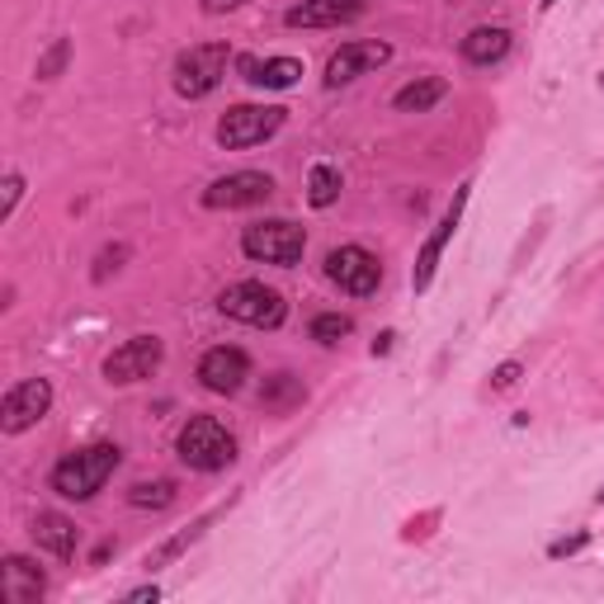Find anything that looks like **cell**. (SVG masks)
Masks as SVG:
<instances>
[{"label":"cell","instance_id":"cell-28","mask_svg":"<svg viewBox=\"0 0 604 604\" xmlns=\"http://www.w3.org/2000/svg\"><path fill=\"white\" fill-rule=\"evenodd\" d=\"M20 198H24V176H20V170H5V198H0V218H14Z\"/></svg>","mask_w":604,"mask_h":604},{"label":"cell","instance_id":"cell-15","mask_svg":"<svg viewBox=\"0 0 604 604\" xmlns=\"http://www.w3.org/2000/svg\"><path fill=\"white\" fill-rule=\"evenodd\" d=\"M237 71L246 85H255V90H293L302 81L298 57H241Z\"/></svg>","mask_w":604,"mask_h":604},{"label":"cell","instance_id":"cell-7","mask_svg":"<svg viewBox=\"0 0 604 604\" xmlns=\"http://www.w3.org/2000/svg\"><path fill=\"white\" fill-rule=\"evenodd\" d=\"M326 279L350 298H373L383 283V265H378V255L364 246H336L326 255Z\"/></svg>","mask_w":604,"mask_h":604},{"label":"cell","instance_id":"cell-3","mask_svg":"<svg viewBox=\"0 0 604 604\" xmlns=\"http://www.w3.org/2000/svg\"><path fill=\"white\" fill-rule=\"evenodd\" d=\"M218 312L241 326H255V330H279L283 316H289V302H283L279 289H269L261 279H241L218 293Z\"/></svg>","mask_w":604,"mask_h":604},{"label":"cell","instance_id":"cell-2","mask_svg":"<svg viewBox=\"0 0 604 604\" xmlns=\"http://www.w3.org/2000/svg\"><path fill=\"white\" fill-rule=\"evenodd\" d=\"M176 454L194 472H222L227 463H237V439L218 415H190L176 435Z\"/></svg>","mask_w":604,"mask_h":604},{"label":"cell","instance_id":"cell-34","mask_svg":"<svg viewBox=\"0 0 604 604\" xmlns=\"http://www.w3.org/2000/svg\"><path fill=\"white\" fill-rule=\"evenodd\" d=\"M109 557H113V543H99V548H95V557H90V563H95V567H105V563H109Z\"/></svg>","mask_w":604,"mask_h":604},{"label":"cell","instance_id":"cell-35","mask_svg":"<svg viewBox=\"0 0 604 604\" xmlns=\"http://www.w3.org/2000/svg\"><path fill=\"white\" fill-rule=\"evenodd\" d=\"M557 5V0H539V10H553Z\"/></svg>","mask_w":604,"mask_h":604},{"label":"cell","instance_id":"cell-5","mask_svg":"<svg viewBox=\"0 0 604 604\" xmlns=\"http://www.w3.org/2000/svg\"><path fill=\"white\" fill-rule=\"evenodd\" d=\"M232 48L227 43H198V48L176 57V95L180 99H208L227 76Z\"/></svg>","mask_w":604,"mask_h":604},{"label":"cell","instance_id":"cell-37","mask_svg":"<svg viewBox=\"0 0 604 604\" xmlns=\"http://www.w3.org/2000/svg\"><path fill=\"white\" fill-rule=\"evenodd\" d=\"M600 85H604V76H600Z\"/></svg>","mask_w":604,"mask_h":604},{"label":"cell","instance_id":"cell-20","mask_svg":"<svg viewBox=\"0 0 604 604\" xmlns=\"http://www.w3.org/2000/svg\"><path fill=\"white\" fill-rule=\"evenodd\" d=\"M444 95H449V81H439V76H425V81H411V85H401V90L392 95V105H397L401 113H425V109H435Z\"/></svg>","mask_w":604,"mask_h":604},{"label":"cell","instance_id":"cell-33","mask_svg":"<svg viewBox=\"0 0 604 604\" xmlns=\"http://www.w3.org/2000/svg\"><path fill=\"white\" fill-rule=\"evenodd\" d=\"M392 345H397V330H383V336L373 340V359H378V354H392Z\"/></svg>","mask_w":604,"mask_h":604},{"label":"cell","instance_id":"cell-8","mask_svg":"<svg viewBox=\"0 0 604 604\" xmlns=\"http://www.w3.org/2000/svg\"><path fill=\"white\" fill-rule=\"evenodd\" d=\"M468 198H472V180H463V184H458V190H454V204L444 208V218L435 222V232L425 237L421 255H415V269H411V289H415V293H425L430 283H435L439 255H444V246H449V241H454L458 222H463V208H468Z\"/></svg>","mask_w":604,"mask_h":604},{"label":"cell","instance_id":"cell-31","mask_svg":"<svg viewBox=\"0 0 604 604\" xmlns=\"http://www.w3.org/2000/svg\"><path fill=\"white\" fill-rule=\"evenodd\" d=\"M161 600V585H137V591H128V604H156Z\"/></svg>","mask_w":604,"mask_h":604},{"label":"cell","instance_id":"cell-14","mask_svg":"<svg viewBox=\"0 0 604 604\" xmlns=\"http://www.w3.org/2000/svg\"><path fill=\"white\" fill-rule=\"evenodd\" d=\"M369 14V0H302L283 14L289 28H340V24H354Z\"/></svg>","mask_w":604,"mask_h":604},{"label":"cell","instance_id":"cell-16","mask_svg":"<svg viewBox=\"0 0 604 604\" xmlns=\"http://www.w3.org/2000/svg\"><path fill=\"white\" fill-rule=\"evenodd\" d=\"M34 543L43 553H52V557H62V563H71L76 557V543H81V529H76V520H67L62 510H38L34 515Z\"/></svg>","mask_w":604,"mask_h":604},{"label":"cell","instance_id":"cell-27","mask_svg":"<svg viewBox=\"0 0 604 604\" xmlns=\"http://www.w3.org/2000/svg\"><path fill=\"white\" fill-rule=\"evenodd\" d=\"M581 548H591V534H585V529H577V534L548 543V557H553V563H563V557H577Z\"/></svg>","mask_w":604,"mask_h":604},{"label":"cell","instance_id":"cell-22","mask_svg":"<svg viewBox=\"0 0 604 604\" xmlns=\"http://www.w3.org/2000/svg\"><path fill=\"white\" fill-rule=\"evenodd\" d=\"M128 506H133V510H166V506H176V482H170V478L137 482L133 492H128Z\"/></svg>","mask_w":604,"mask_h":604},{"label":"cell","instance_id":"cell-12","mask_svg":"<svg viewBox=\"0 0 604 604\" xmlns=\"http://www.w3.org/2000/svg\"><path fill=\"white\" fill-rule=\"evenodd\" d=\"M275 194V180L265 170H237V176H222L204 190V208H255Z\"/></svg>","mask_w":604,"mask_h":604},{"label":"cell","instance_id":"cell-4","mask_svg":"<svg viewBox=\"0 0 604 604\" xmlns=\"http://www.w3.org/2000/svg\"><path fill=\"white\" fill-rule=\"evenodd\" d=\"M241 251L261 265H279V269H293L307 251V232L289 218H265V222H251L241 232Z\"/></svg>","mask_w":604,"mask_h":604},{"label":"cell","instance_id":"cell-25","mask_svg":"<svg viewBox=\"0 0 604 604\" xmlns=\"http://www.w3.org/2000/svg\"><path fill=\"white\" fill-rule=\"evenodd\" d=\"M67 62H71V38H52L48 48H43V57H38L34 76H38V81H57V76L67 71Z\"/></svg>","mask_w":604,"mask_h":604},{"label":"cell","instance_id":"cell-10","mask_svg":"<svg viewBox=\"0 0 604 604\" xmlns=\"http://www.w3.org/2000/svg\"><path fill=\"white\" fill-rule=\"evenodd\" d=\"M48 411H52V383L24 378L0 397V430H5V435H24V430H34Z\"/></svg>","mask_w":604,"mask_h":604},{"label":"cell","instance_id":"cell-11","mask_svg":"<svg viewBox=\"0 0 604 604\" xmlns=\"http://www.w3.org/2000/svg\"><path fill=\"white\" fill-rule=\"evenodd\" d=\"M161 359H166V345L161 340H156V336H133V340H123L119 350L105 359V378L113 387L142 383V378H152V373L161 369Z\"/></svg>","mask_w":604,"mask_h":604},{"label":"cell","instance_id":"cell-23","mask_svg":"<svg viewBox=\"0 0 604 604\" xmlns=\"http://www.w3.org/2000/svg\"><path fill=\"white\" fill-rule=\"evenodd\" d=\"M340 198V170L336 166H312V176H307V204L312 208H330Z\"/></svg>","mask_w":604,"mask_h":604},{"label":"cell","instance_id":"cell-30","mask_svg":"<svg viewBox=\"0 0 604 604\" xmlns=\"http://www.w3.org/2000/svg\"><path fill=\"white\" fill-rule=\"evenodd\" d=\"M198 5H204V14H232L241 5H251V0H198Z\"/></svg>","mask_w":604,"mask_h":604},{"label":"cell","instance_id":"cell-36","mask_svg":"<svg viewBox=\"0 0 604 604\" xmlns=\"http://www.w3.org/2000/svg\"><path fill=\"white\" fill-rule=\"evenodd\" d=\"M595 500H600V506H604V486H600V492H595Z\"/></svg>","mask_w":604,"mask_h":604},{"label":"cell","instance_id":"cell-29","mask_svg":"<svg viewBox=\"0 0 604 604\" xmlns=\"http://www.w3.org/2000/svg\"><path fill=\"white\" fill-rule=\"evenodd\" d=\"M520 378H524V364H520V359H506V364L492 373V392H510Z\"/></svg>","mask_w":604,"mask_h":604},{"label":"cell","instance_id":"cell-13","mask_svg":"<svg viewBox=\"0 0 604 604\" xmlns=\"http://www.w3.org/2000/svg\"><path fill=\"white\" fill-rule=\"evenodd\" d=\"M246 378H251V354L237 350V345H218V350H208L204 359H198V383L218 397L241 392Z\"/></svg>","mask_w":604,"mask_h":604},{"label":"cell","instance_id":"cell-24","mask_svg":"<svg viewBox=\"0 0 604 604\" xmlns=\"http://www.w3.org/2000/svg\"><path fill=\"white\" fill-rule=\"evenodd\" d=\"M354 330V322L345 312H322V316H312V340L316 345H340L345 336Z\"/></svg>","mask_w":604,"mask_h":604},{"label":"cell","instance_id":"cell-17","mask_svg":"<svg viewBox=\"0 0 604 604\" xmlns=\"http://www.w3.org/2000/svg\"><path fill=\"white\" fill-rule=\"evenodd\" d=\"M0 591H5L10 604H38L43 591H48V577H43L28 557L10 553L5 563H0Z\"/></svg>","mask_w":604,"mask_h":604},{"label":"cell","instance_id":"cell-32","mask_svg":"<svg viewBox=\"0 0 604 604\" xmlns=\"http://www.w3.org/2000/svg\"><path fill=\"white\" fill-rule=\"evenodd\" d=\"M439 520V515H425V520H411L407 529H401V539H425L430 534V524H435Z\"/></svg>","mask_w":604,"mask_h":604},{"label":"cell","instance_id":"cell-6","mask_svg":"<svg viewBox=\"0 0 604 604\" xmlns=\"http://www.w3.org/2000/svg\"><path fill=\"white\" fill-rule=\"evenodd\" d=\"M283 119H289V109H279V105H232L218 119V142L227 152L261 147V142L279 133Z\"/></svg>","mask_w":604,"mask_h":604},{"label":"cell","instance_id":"cell-21","mask_svg":"<svg viewBox=\"0 0 604 604\" xmlns=\"http://www.w3.org/2000/svg\"><path fill=\"white\" fill-rule=\"evenodd\" d=\"M213 520H218V510L198 515V520H194L190 529H180V534H176V539H166V543H161V548H152V553H147V563H142V567H147V571H156V567L176 563V557H180L184 548H190V543H198V539H204V529H208Z\"/></svg>","mask_w":604,"mask_h":604},{"label":"cell","instance_id":"cell-26","mask_svg":"<svg viewBox=\"0 0 604 604\" xmlns=\"http://www.w3.org/2000/svg\"><path fill=\"white\" fill-rule=\"evenodd\" d=\"M128 255H133V251H128V246H123V241H113V246H105V251H99V255H95V269H90V279H95V283H105L109 275H119V269H123V261H128Z\"/></svg>","mask_w":604,"mask_h":604},{"label":"cell","instance_id":"cell-19","mask_svg":"<svg viewBox=\"0 0 604 604\" xmlns=\"http://www.w3.org/2000/svg\"><path fill=\"white\" fill-rule=\"evenodd\" d=\"M307 401V387H302V378L298 373H269L265 378V387H261V407L265 411H293V407H302Z\"/></svg>","mask_w":604,"mask_h":604},{"label":"cell","instance_id":"cell-1","mask_svg":"<svg viewBox=\"0 0 604 604\" xmlns=\"http://www.w3.org/2000/svg\"><path fill=\"white\" fill-rule=\"evenodd\" d=\"M119 463H123L119 444H90V449H76L67 458H57L48 486L62 500H95L99 492H105V482L119 472Z\"/></svg>","mask_w":604,"mask_h":604},{"label":"cell","instance_id":"cell-9","mask_svg":"<svg viewBox=\"0 0 604 604\" xmlns=\"http://www.w3.org/2000/svg\"><path fill=\"white\" fill-rule=\"evenodd\" d=\"M383 62H392V43L383 38H354V43H340L336 52H330L326 62V90H340V85H350L359 76H369V71H378Z\"/></svg>","mask_w":604,"mask_h":604},{"label":"cell","instance_id":"cell-18","mask_svg":"<svg viewBox=\"0 0 604 604\" xmlns=\"http://www.w3.org/2000/svg\"><path fill=\"white\" fill-rule=\"evenodd\" d=\"M458 52H463V62H472V67H496L500 57L510 52V28H500V24L472 28V34L458 43Z\"/></svg>","mask_w":604,"mask_h":604}]
</instances>
